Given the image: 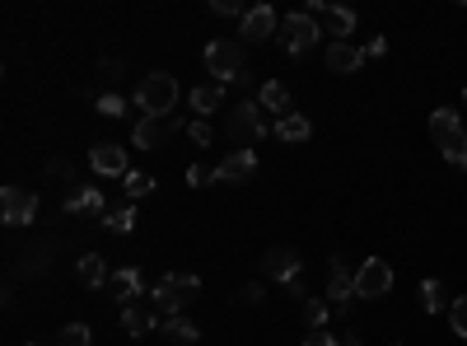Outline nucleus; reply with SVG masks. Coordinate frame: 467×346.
I'll return each instance as SVG.
<instances>
[{
    "mask_svg": "<svg viewBox=\"0 0 467 346\" xmlns=\"http://www.w3.org/2000/svg\"><path fill=\"white\" fill-rule=\"evenodd\" d=\"M57 346H94V333L85 323H65L61 333H57Z\"/></svg>",
    "mask_w": 467,
    "mask_h": 346,
    "instance_id": "28",
    "label": "nucleus"
},
{
    "mask_svg": "<svg viewBox=\"0 0 467 346\" xmlns=\"http://www.w3.org/2000/svg\"><path fill=\"white\" fill-rule=\"evenodd\" d=\"M0 220H5L10 229H24L38 220V192H28L19 183H10V188H0Z\"/></svg>",
    "mask_w": 467,
    "mask_h": 346,
    "instance_id": "7",
    "label": "nucleus"
},
{
    "mask_svg": "<svg viewBox=\"0 0 467 346\" xmlns=\"http://www.w3.org/2000/svg\"><path fill=\"white\" fill-rule=\"evenodd\" d=\"M182 131H188V136H192L196 145H211V136H215V131H211V122H188Z\"/></svg>",
    "mask_w": 467,
    "mask_h": 346,
    "instance_id": "33",
    "label": "nucleus"
},
{
    "mask_svg": "<svg viewBox=\"0 0 467 346\" xmlns=\"http://www.w3.org/2000/svg\"><path fill=\"white\" fill-rule=\"evenodd\" d=\"M196 295H202V276H164L149 290V304H155L159 319H182V309L196 304Z\"/></svg>",
    "mask_w": 467,
    "mask_h": 346,
    "instance_id": "1",
    "label": "nucleus"
},
{
    "mask_svg": "<svg viewBox=\"0 0 467 346\" xmlns=\"http://www.w3.org/2000/svg\"><path fill=\"white\" fill-rule=\"evenodd\" d=\"M80 281H85L89 290H98L103 281H112V272H108V262L98 258V253H85L80 258Z\"/></svg>",
    "mask_w": 467,
    "mask_h": 346,
    "instance_id": "22",
    "label": "nucleus"
},
{
    "mask_svg": "<svg viewBox=\"0 0 467 346\" xmlns=\"http://www.w3.org/2000/svg\"><path fill=\"white\" fill-rule=\"evenodd\" d=\"M103 229L108 235H131V229H136V206H117V211H108V220H103Z\"/></svg>",
    "mask_w": 467,
    "mask_h": 346,
    "instance_id": "25",
    "label": "nucleus"
},
{
    "mask_svg": "<svg viewBox=\"0 0 467 346\" xmlns=\"http://www.w3.org/2000/svg\"><path fill=\"white\" fill-rule=\"evenodd\" d=\"M61 211H65V216H98V220H108L103 188H71L61 196Z\"/></svg>",
    "mask_w": 467,
    "mask_h": 346,
    "instance_id": "9",
    "label": "nucleus"
},
{
    "mask_svg": "<svg viewBox=\"0 0 467 346\" xmlns=\"http://www.w3.org/2000/svg\"><path fill=\"white\" fill-rule=\"evenodd\" d=\"M28 346H47V342H28Z\"/></svg>",
    "mask_w": 467,
    "mask_h": 346,
    "instance_id": "39",
    "label": "nucleus"
},
{
    "mask_svg": "<svg viewBox=\"0 0 467 346\" xmlns=\"http://www.w3.org/2000/svg\"><path fill=\"white\" fill-rule=\"evenodd\" d=\"M341 346H360V337H356V333H350V337H341Z\"/></svg>",
    "mask_w": 467,
    "mask_h": 346,
    "instance_id": "38",
    "label": "nucleus"
},
{
    "mask_svg": "<svg viewBox=\"0 0 467 346\" xmlns=\"http://www.w3.org/2000/svg\"><path fill=\"white\" fill-rule=\"evenodd\" d=\"M393 290V267L383 258H364L356 267V300H383Z\"/></svg>",
    "mask_w": 467,
    "mask_h": 346,
    "instance_id": "8",
    "label": "nucleus"
},
{
    "mask_svg": "<svg viewBox=\"0 0 467 346\" xmlns=\"http://www.w3.org/2000/svg\"><path fill=\"white\" fill-rule=\"evenodd\" d=\"M257 173V150H229L215 164V183H248Z\"/></svg>",
    "mask_w": 467,
    "mask_h": 346,
    "instance_id": "12",
    "label": "nucleus"
},
{
    "mask_svg": "<svg viewBox=\"0 0 467 346\" xmlns=\"http://www.w3.org/2000/svg\"><path fill=\"white\" fill-rule=\"evenodd\" d=\"M448 327H454V333L467 342V295H458V300L448 304Z\"/></svg>",
    "mask_w": 467,
    "mask_h": 346,
    "instance_id": "30",
    "label": "nucleus"
},
{
    "mask_svg": "<svg viewBox=\"0 0 467 346\" xmlns=\"http://www.w3.org/2000/svg\"><path fill=\"white\" fill-rule=\"evenodd\" d=\"M159 323H164V319L155 314V309H145V304H126V309H122V327H126L131 337H145V333H155Z\"/></svg>",
    "mask_w": 467,
    "mask_h": 346,
    "instance_id": "17",
    "label": "nucleus"
},
{
    "mask_svg": "<svg viewBox=\"0 0 467 346\" xmlns=\"http://www.w3.org/2000/svg\"><path fill=\"white\" fill-rule=\"evenodd\" d=\"M318 38H323V28H318V19H313L309 10H295V14H286V19H280V42H286L290 57L313 52V47H318Z\"/></svg>",
    "mask_w": 467,
    "mask_h": 346,
    "instance_id": "6",
    "label": "nucleus"
},
{
    "mask_svg": "<svg viewBox=\"0 0 467 346\" xmlns=\"http://www.w3.org/2000/svg\"><path fill=\"white\" fill-rule=\"evenodd\" d=\"M276 10L272 5H253V10H243V19H239V38H248V42H266L276 33Z\"/></svg>",
    "mask_w": 467,
    "mask_h": 346,
    "instance_id": "13",
    "label": "nucleus"
},
{
    "mask_svg": "<svg viewBox=\"0 0 467 346\" xmlns=\"http://www.w3.org/2000/svg\"><path fill=\"white\" fill-rule=\"evenodd\" d=\"M327 319H332V304H327V300H309V304H304V323H309V333H323Z\"/></svg>",
    "mask_w": 467,
    "mask_h": 346,
    "instance_id": "27",
    "label": "nucleus"
},
{
    "mask_svg": "<svg viewBox=\"0 0 467 346\" xmlns=\"http://www.w3.org/2000/svg\"><path fill=\"white\" fill-rule=\"evenodd\" d=\"M98 112H103V118H122V112H126V98H122V94H103V98H98Z\"/></svg>",
    "mask_w": 467,
    "mask_h": 346,
    "instance_id": "31",
    "label": "nucleus"
},
{
    "mask_svg": "<svg viewBox=\"0 0 467 346\" xmlns=\"http://www.w3.org/2000/svg\"><path fill=\"white\" fill-rule=\"evenodd\" d=\"M299 253L295 249H286V243H276V249H266V258H262V272L272 276V281H286V286H295L299 281Z\"/></svg>",
    "mask_w": 467,
    "mask_h": 346,
    "instance_id": "10",
    "label": "nucleus"
},
{
    "mask_svg": "<svg viewBox=\"0 0 467 346\" xmlns=\"http://www.w3.org/2000/svg\"><path fill=\"white\" fill-rule=\"evenodd\" d=\"M364 65V52L356 42H327V71L332 75H356Z\"/></svg>",
    "mask_w": 467,
    "mask_h": 346,
    "instance_id": "16",
    "label": "nucleus"
},
{
    "mask_svg": "<svg viewBox=\"0 0 467 346\" xmlns=\"http://www.w3.org/2000/svg\"><path fill=\"white\" fill-rule=\"evenodd\" d=\"M89 164H94V173H103V178H126L131 173V159H126L122 145H94Z\"/></svg>",
    "mask_w": 467,
    "mask_h": 346,
    "instance_id": "15",
    "label": "nucleus"
},
{
    "mask_svg": "<svg viewBox=\"0 0 467 346\" xmlns=\"http://www.w3.org/2000/svg\"><path fill=\"white\" fill-rule=\"evenodd\" d=\"M122 183H126V196H131V202H141V196H149V192H155V173L131 169V173L122 178Z\"/></svg>",
    "mask_w": 467,
    "mask_h": 346,
    "instance_id": "26",
    "label": "nucleus"
},
{
    "mask_svg": "<svg viewBox=\"0 0 467 346\" xmlns=\"http://www.w3.org/2000/svg\"><path fill=\"white\" fill-rule=\"evenodd\" d=\"M276 136L286 141V145H299V141H309V136H313V122L304 118V112H290V118H280V122H276Z\"/></svg>",
    "mask_w": 467,
    "mask_h": 346,
    "instance_id": "19",
    "label": "nucleus"
},
{
    "mask_svg": "<svg viewBox=\"0 0 467 346\" xmlns=\"http://www.w3.org/2000/svg\"><path fill=\"white\" fill-rule=\"evenodd\" d=\"M304 346H341V342H337V337H327V333H309Z\"/></svg>",
    "mask_w": 467,
    "mask_h": 346,
    "instance_id": "36",
    "label": "nucleus"
},
{
    "mask_svg": "<svg viewBox=\"0 0 467 346\" xmlns=\"http://www.w3.org/2000/svg\"><path fill=\"white\" fill-rule=\"evenodd\" d=\"M211 10H215V14H239V19H243L239 0H211Z\"/></svg>",
    "mask_w": 467,
    "mask_h": 346,
    "instance_id": "34",
    "label": "nucleus"
},
{
    "mask_svg": "<svg viewBox=\"0 0 467 346\" xmlns=\"http://www.w3.org/2000/svg\"><path fill=\"white\" fill-rule=\"evenodd\" d=\"M257 104H262L266 112H280V118H290V89L280 85V80H266L262 94H257Z\"/></svg>",
    "mask_w": 467,
    "mask_h": 346,
    "instance_id": "20",
    "label": "nucleus"
},
{
    "mask_svg": "<svg viewBox=\"0 0 467 346\" xmlns=\"http://www.w3.org/2000/svg\"><path fill=\"white\" fill-rule=\"evenodd\" d=\"M178 127L182 122H173V118H141L136 131H131V145H136V150H159V145L169 141Z\"/></svg>",
    "mask_w": 467,
    "mask_h": 346,
    "instance_id": "11",
    "label": "nucleus"
},
{
    "mask_svg": "<svg viewBox=\"0 0 467 346\" xmlns=\"http://www.w3.org/2000/svg\"><path fill=\"white\" fill-rule=\"evenodd\" d=\"M243 42H234V38H215L206 47V71L215 75V85H234V80H243Z\"/></svg>",
    "mask_w": 467,
    "mask_h": 346,
    "instance_id": "5",
    "label": "nucleus"
},
{
    "mask_svg": "<svg viewBox=\"0 0 467 346\" xmlns=\"http://www.w3.org/2000/svg\"><path fill=\"white\" fill-rule=\"evenodd\" d=\"M225 131H229V141L239 145V150H253V141H262V136H272V122H266V108L262 104H239L229 112V122H225Z\"/></svg>",
    "mask_w": 467,
    "mask_h": 346,
    "instance_id": "4",
    "label": "nucleus"
},
{
    "mask_svg": "<svg viewBox=\"0 0 467 346\" xmlns=\"http://www.w3.org/2000/svg\"><path fill=\"white\" fill-rule=\"evenodd\" d=\"M327 300L337 304L341 314L350 309V300H356V276L346 272V262H341V258H332V262H327Z\"/></svg>",
    "mask_w": 467,
    "mask_h": 346,
    "instance_id": "14",
    "label": "nucleus"
},
{
    "mask_svg": "<svg viewBox=\"0 0 467 346\" xmlns=\"http://www.w3.org/2000/svg\"><path fill=\"white\" fill-rule=\"evenodd\" d=\"M206 183H215V169H206V164H192V169H188V188H206Z\"/></svg>",
    "mask_w": 467,
    "mask_h": 346,
    "instance_id": "32",
    "label": "nucleus"
},
{
    "mask_svg": "<svg viewBox=\"0 0 467 346\" xmlns=\"http://www.w3.org/2000/svg\"><path fill=\"white\" fill-rule=\"evenodd\" d=\"M463 104H467V89H463Z\"/></svg>",
    "mask_w": 467,
    "mask_h": 346,
    "instance_id": "40",
    "label": "nucleus"
},
{
    "mask_svg": "<svg viewBox=\"0 0 467 346\" xmlns=\"http://www.w3.org/2000/svg\"><path fill=\"white\" fill-rule=\"evenodd\" d=\"M323 19H327V33H332L337 42H346L350 33H356V10H346V5H327Z\"/></svg>",
    "mask_w": 467,
    "mask_h": 346,
    "instance_id": "21",
    "label": "nucleus"
},
{
    "mask_svg": "<svg viewBox=\"0 0 467 346\" xmlns=\"http://www.w3.org/2000/svg\"><path fill=\"white\" fill-rule=\"evenodd\" d=\"M430 136H435L440 155L454 164V169H467V127L458 122L454 108H435V112H430Z\"/></svg>",
    "mask_w": 467,
    "mask_h": 346,
    "instance_id": "2",
    "label": "nucleus"
},
{
    "mask_svg": "<svg viewBox=\"0 0 467 346\" xmlns=\"http://www.w3.org/2000/svg\"><path fill=\"white\" fill-rule=\"evenodd\" d=\"M383 52H388V42H383V38H374L370 47H364V57H383Z\"/></svg>",
    "mask_w": 467,
    "mask_h": 346,
    "instance_id": "37",
    "label": "nucleus"
},
{
    "mask_svg": "<svg viewBox=\"0 0 467 346\" xmlns=\"http://www.w3.org/2000/svg\"><path fill=\"white\" fill-rule=\"evenodd\" d=\"M108 286H112V295H117V300H122V304H136V300H141V290H145V286H141V272H136V267H122V272H112V281H108Z\"/></svg>",
    "mask_w": 467,
    "mask_h": 346,
    "instance_id": "18",
    "label": "nucleus"
},
{
    "mask_svg": "<svg viewBox=\"0 0 467 346\" xmlns=\"http://www.w3.org/2000/svg\"><path fill=\"white\" fill-rule=\"evenodd\" d=\"M159 327H164V337H173L178 346H192L196 337H202V327H196V323H188V319H164Z\"/></svg>",
    "mask_w": 467,
    "mask_h": 346,
    "instance_id": "24",
    "label": "nucleus"
},
{
    "mask_svg": "<svg viewBox=\"0 0 467 346\" xmlns=\"http://www.w3.org/2000/svg\"><path fill=\"white\" fill-rule=\"evenodd\" d=\"M136 108L145 118H169L178 108V80L164 75V71H149L141 85H136Z\"/></svg>",
    "mask_w": 467,
    "mask_h": 346,
    "instance_id": "3",
    "label": "nucleus"
},
{
    "mask_svg": "<svg viewBox=\"0 0 467 346\" xmlns=\"http://www.w3.org/2000/svg\"><path fill=\"white\" fill-rule=\"evenodd\" d=\"M421 309H425V314H440V309H444V286L435 281V276L421 281Z\"/></svg>",
    "mask_w": 467,
    "mask_h": 346,
    "instance_id": "29",
    "label": "nucleus"
},
{
    "mask_svg": "<svg viewBox=\"0 0 467 346\" xmlns=\"http://www.w3.org/2000/svg\"><path fill=\"white\" fill-rule=\"evenodd\" d=\"M220 104H225V85H215V80H211V85H196V89H192V108H196V112H215Z\"/></svg>",
    "mask_w": 467,
    "mask_h": 346,
    "instance_id": "23",
    "label": "nucleus"
},
{
    "mask_svg": "<svg viewBox=\"0 0 467 346\" xmlns=\"http://www.w3.org/2000/svg\"><path fill=\"white\" fill-rule=\"evenodd\" d=\"M239 304H262V286H243L239 290Z\"/></svg>",
    "mask_w": 467,
    "mask_h": 346,
    "instance_id": "35",
    "label": "nucleus"
}]
</instances>
